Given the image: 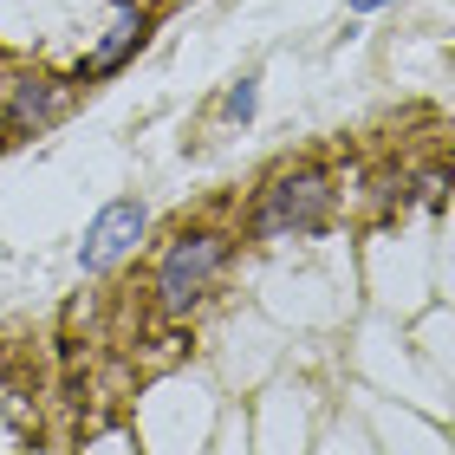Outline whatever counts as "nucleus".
Here are the masks:
<instances>
[{"label": "nucleus", "instance_id": "obj_1", "mask_svg": "<svg viewBox=\"0 0 455 455\" xmlns=\"http://www.w3.org/2000/svg\"><path fill=\"white\" fill-rule=\"evenodd\" d=\"M332 209H339V182L325 170H286L254 196L247 235L254 241H306V235H319V228L332 221Z\"/></svg>", "mask_w": 455, "mask_h": 455}, {"label": "nucleus", "instance_id": "obj_2", "mask_svg": "<svg viewBox=\"0 0 455 455\" xmlns=\"http://www.w3.org/2000/svg\"><path fill=\"white\" fill-rule=\"evenodd\" d=\"M228 254H235V247H228L221 228H189V235H176L170 254L156 260V306H163V313H176V319L196 313V306L215 293Z\"/></svg>", "mask_w": 455, "mask_h": 455}, {"label": "nucleus", "instance_id": "obj_3", "mask_svg": "<svg viewBox=\"0 0 455 455\" xmlns=\"http://www.w3.org/2000/svg\"><path fill=\"white\" fill-rule=\"evenodd\" d=\"M150 27H156V7H150V0H117V7H111V20H105V33H98V46H92L85 59H78L72 85H92V78H111V72H124V66H131V59L143 52Z\"/></svg>", "mask_w": 455, "mask_h": 455}, {"label": "nucleus", "instance_id": "obj_4", "mask_svg": "<svg viewBox=\"0 0 455 455\" xmlns=\"http://www.w3.org/2000/svg\"><path fill=\"white\" fill-rule=\"evenodd\" d=\"M143 235H150V209L131 202V196H117V202H105V209L92 215L85 241H78V267H85V274H111L117 260L137 254Z\"/></svg>", "mask_w": 455, "mask_h": 455}, {"label": "nucleus", "instance_id": "obj_5", "mask_svg": "<svg viewBox=\"0 0 455 455\" xmlns=\"http://www.w3.org/2000/svg\"><path fill=\"white\" fill-rule=\"evenodd\" d=\"M72 98H78V85H72V78L33 72V78H20V85L7 92L0 131H7V137H39V131H52V124L72 111Z\"/></svg>", "mask_w": 455, "mask_h": 455}, {"label": "nucleus", "instance_id": "obj_6", "mask_svg": "<svg viewBox=\"0 0 455 455\" xmlns=\"http://www.w3.org/2000/svg\"><path fill=\"white\" fill-rule=\"evenodd\" d=\"M254 105H260V72H241L235 85L221 92V117H228V124H247V117H254Z\"/></svg>", "mask_w": 455, "mask_h": 455}, {"label": "nucleus", "instance_id": "obj_7", "mask_svg": "<svg viewBox=\"0 0 455 455\" xmlns=\"http://www.w3.org/2000/svg\"><path fill=\"white\" fill-rule=\"evenodd\" d=\"M20 436H27V403H20L13 390H0V455H13Z\"/></svg>", "mask_w": 455, "mask_h": 455}, {"label": "nucleus", "instance_id": "obj_8", "mask_svg": "<svg viewBox=\"0 0 455 455\" xmlns=\"http://www.w3.org/2000/svg\"><path fill=\"white\" fill-rule=\"evenodd\" d=\"M351 13H384V7H397V0H345Z\"/></svg>", "mask_w": 455, "mask_h": 455}, {"label": "nucleus", "instance_id": "obj_9", "mask_svg": "<svg viewBox=\"0 0 455 455\" xmlns=\"http://www.w3.org/2000/svg\"><path fill=\"white\" fill-rule=\"evenodd\" d=\"M0 143H7V137H0Z\"/></svg>", "mask_w": 455, "mask_h": 455}]
</instances>
